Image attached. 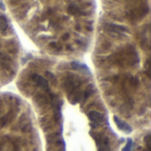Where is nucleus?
Listing matches in <instances>:
<instances>
[{
	"mask_svg": "<svg viewBox=\"0 0 151 151\" xmlns=\"http://www.w3.org/2000/svg\"><path fill=\"white\" fill-rule=\"evenodd\" d=\"M95 92V87L92 85V84H90V85H88L87 88H86V89L84 90V92H82V100H83V103L93 94Z\"/></svg>",
	"mask_w": 151,
	"mask_h": 151,
	"instance_id": "nucleus-8",
	"label": "nucleus"
},
{
	"mask_svg": "<svg viewBox=\"0 0 151 151\" xmlns=\"http://www.w3.org/2000/svg\"><path fill=\"white\" fill-rule=\"evenodd\" d=\"M81 80L79 78H76L74 75L67 76L65 82H64L65 89V91H67L68 95L77 91L78 88L81 86Z\"/></svg>",
	"mask_w": 151,
	"mask_h": 151,
	"instance_id": "nucleus-1",
	"label": "nucleus"
},
{
	"mask_svg": "<svg viewBox=\"0 0 151 151\" xmlns=\"http://www.w3.org/2000/svg\"><path fill=\"white\" fill-rule=\"evenodd\" d=\"M45 76L49 79V80H50L51 81H53V82H56V80H55V78H54V76L50 73H49V72H46L45 73Z\"/></svg>",
	"mask_w": 151,
	"mask_h": 151,
	"instance_id": "nucleus-14",
	"label": "nucleus"
},
{
	"mask_svg": "<svg viewBox=\"0 0 151 151\" xmlns=\"http://www.w3.org/2000/svg\"><path fill=\"white\" fill-rule=\"evenodd\" d=\"M3 147H4V143H3V142H0V151H4Z\"/></svg>",
	"mask_w": 151,
	"mask_h": 151,
	"instance_id": "nucleus-18",
	"label": "nucleus"
},
{
	"mask_svg": "<svg viewBox=\"0 0 151 151\" xmlns=\"http://www.w3.org/2000/svg\"><path fill=\"white\" fill-rule=\"evenodd\" d=\"M96 142L99 145V150L98 151H111L108 138H106V137L104 138V139L100 138Z\"/></svg>",
	"mask_w": 151,
	"mask_h": 151,
	"instance_id": "nucleus-7",
	"label": "nucleus"
},
{
	"mask_svg": "<svg viewBox=\"0 0 151 151\" xmlns=\"http://www.w3.org/2000/svg\"><path fill=\"white\" fill-rule=\"evenodd\" d=\"M113 119H114V122L116 123V125H117V127H118V128L119 130L125 132L126 134H130L132 132V128L127 123H126L125 121H122L118 117H114Z\"/></svg>",
	"mask_w": 151,
	"mask_h": 151,
	"instance_id": "nucleus-4",
	"label": "nucleus"
},
{
	"mask_svg": "<svg viewBox=\"0 0 151 151\" xmlns=\"http://www.w3.org/2000/svg\"><path fill=\"white\" fill-rule=\"evenodd\" d=\"M0 9L1 10H3V11H4L5 10V6H4V4H3V2L0 0Z\"/></svg>",
	"mask_w": 151,
	"mask_h": 151,
	"instance_id": "nucleus-17",
	"label": "nucleus"
},
{
	"mask_svg": "<svg viewBox=\"0 0 151 151\" xmlns=\"http://www.w3.org/2000/svg\"><path fill=\"white\" fill-rule=\"evenodd\" d=\"M132 146H133V142H132L131 139H128L127 140V145L123 148L122 151H131Z\"/></svg>",
	"mask_w": 151,
	"mask_h": 151,
	"instance_id": "nucleus-12",
	"label": "nucleus"
},
{
	"mask_svg": "<svg viewBox=\"0 0 151 151\" xmlns=\"http://www.w3.org/2000/svg\"><path fill=\"white\" fill-rule=\"evenodd\" d=\"M107 30L118 34V35H124L125 33H128V29L120 25H116V24H107Z\"/></svg>",
	"mask_w": 151,
	"mask_h": 151,
	"instance_id": "nucleus-3",
	"label": "nucleus"
},
{
	"mask_svg": "<svg viewBox=\"0 0 151 151\" xmlns=\"http://www.w3.org/2000/svg\"><path fill=\"white\" fill-rule=\"evenodd\" d=\"M67 12H68V13L71 14V15L81 14L80 8H79L76 4H71V5H69V7H68V9H67Z\"/></svg>",
	"mask_w": 151,
	"mask_h": 151,
	"instance_id": "nucleus-10",
	"label": "nucleus"
},
{
	"mask_svg": "<svg viewBox=\"0 0 151 151\" xmlns=\"http://www.w3.org/2000/svg\"><path fill=\"white\" fill-rule=\"evenodd\" d=\"M32 80H33V81H34L37 86H39V87H41L42 88H43L44 90L50 92L48 81H47L43 77H42L41 75H38V74H33V75H32Z\"/></svg>",
	"mask_w": 151,
	"mask_h": 151,
	"instance_id": "nucleus-2",
	"label": "nucleus"
},
{
	"mask_svg": "<svg viewBox=\"0 0 151 151\" xmlns=\"http://www.w3.org/2000/svg\"><path fill=\"white\" fill-rule=\"evenodd\" d=\"M150 60H148V61H147V63H146V71H145V73L147 74V76H148L149 78L150 77Z\"/></svg>",
	"mask_w": 151,
	"mask_h": 151,
	"instance_id": "nucleus-15",
	"label": "nucleus"
},
{
	"mask_svg": "<svg viewBox=\"0 0 151 151\" xmlns=\"http://www.w3.org/2000/svg\"><path fill=\"white\" fill-rule=\"evenodd\" d=\"M51 104H52V109H53V111H54V115L56 117V119H58V116H59V113H60V109H61V104H62V102L57 98V97H54L53 96H51Z\"/></svg>",
	"mask_w": 151,
	"mask_h": 151,
	"instance_id": "nucleus-5",
	"label": "nucleus"
},
{
	"mask_svg": "<svg viewBox=\"0 0 151 151\" xmlns=\"http://www.w3.org/2000/svg\"><path fill=\"white\" fill-rule=\"evenodd\" d=\"M88 117H89L90 120L94 123V125H95L94 127H96L100 123L103 122V116L96 111H91L88 113Z\"/></svg>",
	"mask_w": 151,
	"mask_h": 151,
	"instance_id": "nucleus-6",
	"label": "nucleus"
},
{
	"mask_svg": "<svg viewBox=\"0 0 151 151\" xmlns=\"http://www.w3.org/2000/svg\"><path fill=\"white\" fill-rule=\"evenodd\" d=\"M7 27V20L4 16H0V31L4 30Z\"/></svg>",
	"mask_w": 151,
	"mask_h": 151,
	"instance_id": "nucleus-11",
	"label": "nucleus"
},
{
	"mask_svg": "<svg viewBox=\"0 0 151 151\" xmlns=\"http://www.w3.org/2000/svg\"><path fill=\"white\" fill-rule=\"evenodd\" d=\"M145 142H146V144H147V148L149 151L150 150V135L148 134L146 137H145Z\"/></svg>",
	"mask_w": 151,
	"mask_h": 151,
	"instance_id": "nucleus-13",
	"label": "nucleus"
},
{
	"mask_svg": "<svg viewBox=\"0 0 151 151\" xmlns=\"http://www.w3.org/2000/svg\"><path fill=\"white\" fill-rule=\"evenodd\" d=\"M71 66L74 70H83V71H86V72L88 71V67L86 65L81 64V63H78V62H73L71 64Z\"/></svg>",
	"mask_w": 151,
	"mask_h": 151,
	"instance_id": "nucleus-9",
	"label": "nucleus"
},
{
	"mask_svg": "<svg viewBox=\"0 0 151 151\" xmlns=\"http://www.w3.org/2000/svg\"><path fill=\"white\" fill-rule=\"evenodd\" d=\"M68 38H69V34H65V35H63V37H62V39H63L64 41H66Z\"/></svg>",
	"mask_w": 151,
	"mask_h": 151,
	"instance_id": "nucleus-16",
	"label": "nucleus"
}]
</instances>
